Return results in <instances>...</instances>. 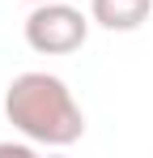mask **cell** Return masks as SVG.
<instances>
[{
	"label": "cell",
	"instance_id": "277c9868",
	"mask_svg": "<svg viewBox=\"0 0 153 158\" xmlns=\"http://www.w3.org/2000/svg\"><path fill=\"white\" fill-rule=\"evenodd\" d=\"M30 158L34 154V141H30V137H26V141H0V158Z\"/></svg>",
	"mask_w": 153,
	"mask_h": 158
},
{
	"label": "cell",
	"instance_id": "5b68a950",
	"mask_svg": "<svg viewBox=\"0 0 153 158\" xmlns=\"http://www.w3.org/2000/svg\"><path fill=\"white\" fill-rule=\"evenodd\" d=\"M26 4H47V0H26Z\"/></svg>",
	"mask_w": 153,
	"mask_h": 158
},
{
	"label": "cell",
	"instance_id": "6da1fadb",
	"mask_svg": "<svg viewBox=\"0 0 153 158\" xmlns=\"http://www.w3.org/2000/svg\"><path fill=\"white\" fill-rule=\"evenodd\" d=\"M4 120L13 124V132L30 137L34 145L47 150H64L76 145L85 137V111L73 98L68 81L55 73H17L4 90Z\"/></svg>",
	"mask_w": 153,
	"mask_h": 158
},
{
	"label": "cell",
	"instance_id": "7a4b0ae2",
	"mask_svg": "<svg viewBox=\"0 0 153 158\" xmlns=\"http://www.w3.org/2000/svg\"><path fill=\"white\" fill-rule=\"evenodd\" d=\"M89 13H81L68 0H47V4H30L26 13V47L38 56H73L89 39Z\"/></svg>",
	"mask_w": 153,
	"mask_h": 158
},
{
	"label": "cell",
	"instance_id": "3957f363",
	"mask_svg": "<svg viewBox=\"0 0 153 158\" xmlns=\"http://www.w3.org/2000/svg\"><path fill=\"white\" fill-rule=\"evenodd\" d=\"M153 0H89V17L102 30H115V34H132L149 22Z\"/></svg>",
	"mask_w": 153,
	"mask_h": 158
}]
</instances>
